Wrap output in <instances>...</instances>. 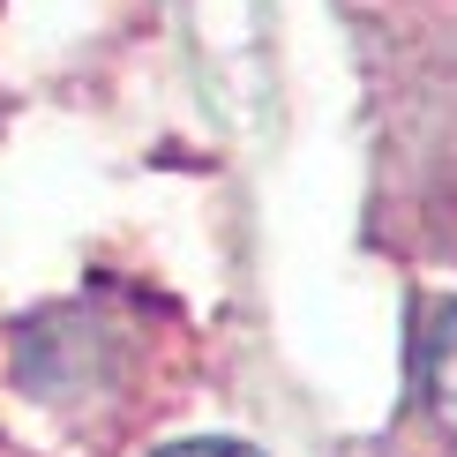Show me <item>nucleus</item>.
<instances>
[{"label": "nucleus", "instance_id": "f03ea898", "mask_svg": "<svg viewBox=\"0 0 457 457\" xmlns=\"http://www.w3.org/2000/svg\"><path fill=\"white\" fill-rule=\"evenodd\" d=\"M158 457H262V450L233 443V435H195V443H173V450H158Z\"/></svg>", "mask_w": 457, "mask_h": 457}, {"label": "nucleus", "instance_id": "f257e3e1", "mask_svg": "<svg viewBox=\"0 0 457 457\" xmlns=\"http://www.w3.org/2000/svg\"><path fill=\"white\" fill-rule=\"evenodd\" d=\"M420 383H428L435 420L457 435V300H450V308H435V322H428V345H420Z\"/></svg>", "mask_w": 457, "mask_h": 457}]
</instances>
